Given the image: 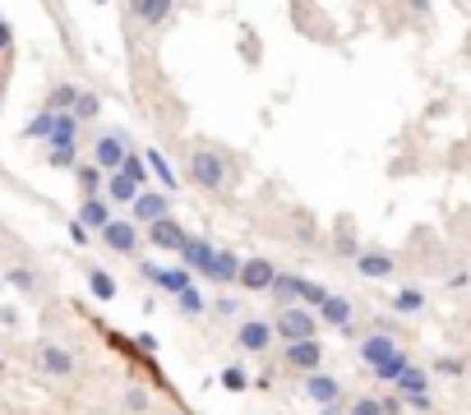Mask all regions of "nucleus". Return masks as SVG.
I'll use <instances>...</instances> for the list:
<instances>
[{
	"label": "nucleus",
	"mask_w": 471,
	"mask_h": 415,
	"mask_svg": "<svg viewBox=\"0 0 471 415\" xmlns=\"http://www.w3.org/2000/svg\"><path fill=\"white\" fill-rule=\"evenodd\" d=\"M319 309H309V305H282V314L272 318V327H278V342H314L319 337Z\"/></svg>",
	"instance_id": "nucleus-1"
},
{
	"label": "nucleus",
	"mask_w": 471,
	"mask_h": 415,
	"mask_svg": "<svg viewBox=\"0 0 471 415\" xmlns=\"http://www.w3.org/2000/svg\"><path fill=\"white\" fill-rule=\"evenodd\" d=\"M189 180L199 185V189H208V194H222V185H226V157L217 148H194Z\"/></svg>",
	"instance_id": "nucleus-2"
},
{
	"label": "nucleus",
	"mask_w": 471,
	"mask_h": 415,
	"mask_svg": "<svg viewBox=\"0 0 471 415\" xmlns=\"http://www.w3.org/2000/svg\"><path fill=\"white\" fill-rule=\"evenodd\" d=\"M272 296H278L282 305H314V309H319V305L328 300V290H324L319 281H309V277L282 272V277H278V286H272Z\"/></svg>",
	"instance_id": "nucleus-3"
},
{
	"label": "nucleus",
	"mask_w": 471,
	"mask_h": 415,
	"mask_svg": "<svg viewBox=\"0 0 471 415\" xmlns=\"http://www.w3.org/2000/svg\"><path fill=\"white\" fill-rule=\"evenodd\" d=\"M139 277H143V281H152L157 290H167V296H180V290H189V286H194V272H189L185 263L167 268V263L143 259V263H139Z\"/></svg>",
	"instance_id": "nucleus-4"
},
{
	"label": "nucleus",
	"mask_w": 471,
	"mask_h": 415,
	"mask_svg": "<svg viewBox=\"0 0 471 415\" xmlns=\"http://www.w3.org/2000/svg\"><path fill=\"white\" fill-rule=\"evenodd\" d=\"M32 364H37V374H47V379H69V374H74V355L60 342H51V337H37Z\"/></svg>",
	"instance_id": "nucleus-5"
},
{
	"label": "nucleus",
	"mask_w": 471,
	"mask_h": 415,
	"mask_svg": "<svg viewBox=\"0 0 471 415\" xmlns=\"http://www.w3.org/2000/svg\"><path fill=\"white\" fill-rule=\"evenodd\" d=\"M125 157H130V143H125V134H115V130H102L97 139H93V161L102 166L106 176H115L125 166Z\"/></svg>",
	"instance_id": "nucleus-6"
},
{
	"label": "nucleus",
	"mask_w": 471,
	"mask_h": 415,
	"mask_svg": "<svg viewBox=\"0 0 471 415\" xmlns=\"http://www.w3.org/2000/svg\"><path fill=\"white\" fill-rule=\"evenodd\" d=\"M272 342H278V327L268 318H241V327H236V346L245 355H263Z\"/></svg>",
	"instance_id": "nucleus-7"
},
{
	"label": "nucleus",
	"mask_w": 471,
	"mask_h": 415,
	"mask_svg": "<svg viewBox=\"0 0 471 415\" xmlns=\"http://www.w3.org/2000/svg\"><path fill=\"white\" fill-rule=\"evenodd\" d=\"M356 351H361V360L370 364V374L383 369V364H392V360L402 355V346H398V337H392V332H365Z\"/></svg>",
	"instance_id": "nucleus-8"
},
{
	"label": "nucleus",
	"mask_w": 471,
	"mask_h": 415,
	"mask_svg": "<svg viewBox=\"0 0 471 415\" xmlns=\"http://www.w3.org/2000/svg\"><path fill=\"white\" fill-rule=\"evenodd\" d=\"M130 217H134V222H139V226L148 231L152 222H162V217H171V194H167V189H152V185H148V189H143V194L134 198V208H130Z\"/></svg>",
	"instance_id": "nucleus-9"
},
{
	"label": "nucleus",
	"mask_w": 471,
	"mask_h": 415,
	"mask_svg": "<svg viewBox=\"0 0 471 415\" xmlns=\"http://www.w3.org/2000/svg\"><path fill=\"white\" fill-rule=\"evenodd\" d=\"M278 277H282V268L272 263V259H245V268H241V281H236V286L254 290V296H272V286H278Z\"/></svg>",
	"instance_id": "nucleus-10"
},
{
	"label": "nucleus",
	"mask_w": 471,
	"mask_h": 415,
	"mask_svg": "<svg viewBox=\"0 0 471 415\" xmlns=\"http://www.w3.org/2000/svg\"><path fill=\"white\" fill-rule=\"evenodd\" d=\"M106 249H111V254H134V249H139V240H143V226L134 222V217H115L102 235H97Z\"/></svg>",
	"instance_id": "nucleus-11"
},
{
	"label": "nucleus",
	"mask_w": 471,
	"mask_h": 415,
	"mask_svg": "<svg viewBox=\"0 0 471 415\" xmlns=\"http://www.w3.org/2000/svg\"><path fill=\"white\" fill-rule=\"evenodd\" d=\"M213 259H217V244H213V240H204V235H189V240H185V249H180V263H185L189 272H199V277H208Z\"/></svg>",
	"instance_id": "nucleus-12"
},
{
	"label": "nucleus",
	"mask_w": 471,
	"mask_h": 415,
	"mask_svg": "<svg viewBox=\"0 0 471 415\" xmlns=\"http://www.w3.org/2000/svg\"><path fill=\"white\" fill-rule=\"evenodd\" d=\"M300 392L314 401V406H333L337 397H342V379H333V374H305V383H300Z\"/></svg>",
	"instance_id": "nucleus-13"
},
{
	"label": "nucleus",
	"mask_w": 471,
	"mask_h": 415,
	"mask_svg": "<svg viewBox=\"0 0 471 415\" xmlns=\"http://www.w3.org/2000/svg\"><path fill=\"white\" fill-rule=\"evenodd\" d=\"M74 217L84 222L88 231H97V235L115 222V217H111V198H106V194H88L84 203H78V213H74Z\"/></svg>",
	"instance_id": "nucleus-14"
},
{
	"label": "nucleus",
	"mask_w": 471,
	"mask_h": 415,
	"mask_svg": "<svg viewBox=\"0 0 471 415\" xmlns=\"http://www.w3.org/2000/svg\"><path fill=\"white\" fill-rule=\"evenodd\" d=\"M356 272H361L365 281H383V277H392V272H398V263H392V254H388V249H361Z\"/></svg>",
	"instance_id": "nucleus-15"
},
{
	"label": "nucleus",
	"mask_w": 471,
	"mask_h": 415,
	"mask_svg": "<svg viewBox=\"0 0 471 415\" xmlns=\"http://www.w3.org/2000/svg\"><path fill=\"white\" fill-rule=\"evenodd\" d=\"M287 364L300 369V374H319V364H324V342H319V337H314V342H291V346H287Z\"/></svg>",
	"instance_id": "nucleus-16"
},
{
	"label": "nucleus",
	"mask_w": 471,
	"mask_h": 415,
	"mask_svg": "<svg viewBox=\"0 0 471 415\" xmlns=\"http://www.w3.org/2000/svg\"><path fill=\"white\" fill-rule=\"evenodd\" d=\"M143 235H148V244H157V249H176V254H180V249H185V240H189V235H185V226H180L176 217L152 222Z\"/></svg>",
	"instance_id": "nucleus-17"
},
{
	"label": "nucleus",
	"mask_w": 471,
	"mask_h": 415,
	"mask_svg": "<svg viewBox=\"0 0 471 415\" xmlns=\"http://www.w3.org/2000/svg\"><path fill=\"white\" fill-rule=\"evenodd\" d=\"M176 10V0H130V14L143 23V28H162Z\"/></svg>",
	"instance_id": "nucleus-18"
},
{
	"label": "nucleus",
	"mask_w": 471,
	"mask_h": 415,
	"mask_svg": "<svg viewBox=\"0 0 471 415\" xmlns=\"http://www.w3.org/2000/svg\"><path fill=\"white\" fill-rule=\"evenodd\" d=\"M241 268H245V259L236 254V249H217V259H213V268H208V281L231 286V281H241Z\"/></svg>",
	"instance_id": "nucleus-19"
},
{
	"label": "nucleus",
	"mask_w": 471,
	"mask_h": 415,
	"mask_svg": "<svg viewBox=\"0 0 471 415\" xmlns=\"http://www.w3.org/2000/svg\"><path fill=\"white\" fill-rule=\"evenodd\" d=\"M319 318H324L328 327L346 332V327H351V318H356V305H351L346 296H328V300L319 305Z\"/></svg>",
	"instance_id": "nucleus-20"
},
{
	"label": "nucleus",
	"mask_w": 471,
	"mask_h": 415,
	"mask_svg": "<svg viewBox=\"0 0 471 415\" xmlns=\"http://www.w3.org/2000/svg\"><path fill=\"white\" fill-rule=\"evenodd\" d=\"M88 296H93V300H102V305H111L115 296H121V281H115L106 268L88 263Z\"/></svg>",
	"instance_id": "nucleus-21"
},
{
	"label": "nucleus",
	"mask_w": 471,
	"mask_h": 415,
	"mask_svg": "<svg viewBox=\"0 0 471 415\" xmlns=\"http://www.w3.org/2000/svg\"><path fill=\"white\" fill-rule=\"evenodd\" d=\"M74 180H78V189H84V198H88V194H106V171H102L93 157H88V161H78Z\"/></svg>",
	"instance_id": "nucleus-22"
},
{
	"label": "nucleus",
	"mask_w": 471,
	"mask_h": 415,
	"mask_svg": "<svg viewBox=\"0 0 471 415\" xmlns=\"http://www.w3.org/2000/svg\"><path fill=\"white\" fill-rule=\"evenodd\" d=\"M143 189L125 176V171H115V176H106V198L111 203H125V208H134V198H139Z\"/></svg>",
	"instance_id": "nucleus-23"
},
{
	"label": "nucleus",
	"mask_w": 471,
	"mask_h": 415,
	"mask_svg": "<svg viewBox=\"0 0 471 415\" xmlns=\"http://www.w3.org/2000/svg\"><path fill=\"white\" fill-rule=\"evenodd\" d=\"M56 134V111L51 106H42V111H37L28 124H23V139H37V143H47Z\"/></svg>",
	"instance_id": "nucleus-24"
},
{
	"label": "nucleus",
	"mask_w": 471,
	"mask_h": 415,
	"mask_svg": "<svg viewBox=\"0 0 471 415\" xmlns=\"http://www.w3.org/2000/svg\"><path fill=\"white\" fill-rule=\"evenodd\" d=\"M78 97H84V88H78V83H56V88L47 93V106H51V111H74Z\"/></svg>",
	"instance_id": "nucleus-25"
},
{
	"label": "nucleus",
	"mask_w": 471,
	"mask_h": 415,
	"mask_svg": "<svg viewBox=\"0 0 471 415\" xmlns=\"http://www.w3.org/2000/svg\"><path fill=\"white\" fill-rule=\"evenodd\" d=\"M143 152H148V166H152V176H157V180H162V189L171 194V189H176V171H171V161H167V152H162V148H143Z\"/></svg>",
	"instance_id": "nucleus-26"
},
{
	"label": "nucleus",
	"mask_w": 471,
	"mask_h": 415,
	"mask_svg": "<svg viewBox=\"0 0 471 415\" xmlns=\"http://www.w3.org/2000/svg\"><path fill=\"white\" fill-rule=\"evenodd\" d=\"M398 392L407 397V392H429V369H420L416 360L402 369V379H398Z\"/></svg>",
	"instance_id": "nucleus-27"
},
{
	"label": "nucleus",
	"mask_w": 471,
	"mask_h": 415,
	"mask_svg": "<svg viewBox=\"0 0 471 415\" xmlns=\"http://www.w3.org/2000/svg\"><path fill=\"white\" fill-rule=\"evenodd\" d=\"M121 171L139 185V189H148V176H152V166H148V152H134L130 148V157H125V166H121Z\"/></svg>",
	"instance_id": "nucleus-28"
},
{
	"label": "nucleus",
	"mask_w": 471,
	"mask_h": 415,
	"mask_svg": "<svg viewBox=\"0 0 471 415\" xmlns=\"http://www.w3.org/2000/svg\"><path fill=\"white\" fill-rule=\"evenodd\" d=\"M392 309H398V314H420L425 309V290L420 286H402L398 296H392Z\"/></svg>",
	"instance_id": "nucleus-29"
},
{
	"label": "nucleus",
	"mask_w": 471,
	"mask_h": 415,
	"mask_svg": "<svg viewBox=\"0 0 471 415\" xmlns=\"http://www.w3.org/2000/svg\"><path fill=\"white\" fill-rule=\"evenodd\" d=\"M176 305H180V314H185V318H199L204 309H213V305H208V300L199 296V286H189V290H180V296H176Z\"/></svg>",
	"instance_id": "nucleus-30"
},
{
	"label": "nucleus",
	"mask_w": 471,
	"mask_h": 415,
	"mask_svg": "<svg viewBox=\"0 0 471 415\" xmlns=\"http://www.w3.org/2000/svg\"><path fill=\"white\" fill-rule=\"evenodd\" d=\"M78 161H84L78 148H51L47 152V166H56V171H78Z\"/></svg>",
	"instance_id": "nucleus-31"
},
{
	"label": "nucleus",
	"mask_w": 471,
	"mask_h": 415,
	"mask_svg": "<svg viewBox=\"0 0 471 415\" xmlns=\"http://www.w3.org/2000/svg\"><path fill=\"white\" fill-rule=\"evenodd\" d=\"M222 388H226V392H250V374H245L241 364H226V369H222Z\"/></svg>",
	"instance_id": "nucleus-32"
},
{
	"label": "nucleus",
	"mask_w": 471,
	"mask_h": 415,
	"mask_svg": "<svg viewBox=\"0 0 471 415\" xmlns=\"http://www.w3.org/2000/svg\"><path fill=\"white\" fill-rule=\"evenodd\" d=\"M333 249H337V254H342V259H351V263H356V259H361V240H356V235H351V231H337V240H333Z\"/></svg>",
	"instance_id": "nucleus-33"
},
{
	"label": "nucleus",
	"mask_w": 471,
	"mask_h": 415,
	"mask_svg": "<svg viewBox=\"0 0 471 415\" xmlns=\"http://www.w3.org/2000/svg\"><path fill=\"white\" fill-rule=\"evenodd\" d=\"M74 115L78 120H97L102 115V97L97 93H84V97H78V106H74Z\"/></svg>",
	"instance_id": "nucleus-34"
},
{
	"label": "nucleus",
	"mask_w": 471,
	"mask_h": 415,
	"mask_svg": "<svg viewBox=\"0 0 471 415\" xmlns=\"http://www.w3.org/2000/svg\"><path fill=\"white\" fill-rule=\"evenodd\" d=\"M5 281H10L14 290H23V296H32V290H37V277H32V272H23V268H10V272H5Z\"/></svg>",
	"instance_id": "nucleus-35"
},
{
	"label": "nucleus",
	"mask_w": 471,
	"mask_h": 415,
	"mask_svg": "<svg viewBox=\"0 0 471 415\" xmlns=\"http://www.w3.org/2000/svg\"><path fill=\"white\" fill-rule=\"evenodd\" d=\"M351 415H388V410H383V397H361L351 401Z\"/></svg>",
	"instance_id": "nucleus-36"
},
{
	"label": "nucleus",
	"mask_w": 471,
	"mask_h": 415,
	"mask_svg": "<svg viewBox=\"0 0 471 415\" xmlns=\"http://www.w3.org/2000/svg\"><path fill=\"white\" fill-rule=\"evenodd\" d=\"M435 374H444V379H457V374H462V360H453V355H439V360H435Z\"/></svg>",
	"instance_id": "nucleus-37"
},
{
	"label": "nucleus",
	"mask_w": 471,
	"mask_h": 415,
	"mask_svg": "<svg viewBox=\"0 0 471 415\" xmlns=\"http://www.w3.org/2000/svg\"><path fill=\"white\" fill-rule=\"evenodd\" d=\"M213 314H217V318H236V314H241V305H236L231 296H217V300H213Z\"/></svg>",
	"instance_id": "nucleus-38"
},
{
	"label": "nucleus",
	"mask_w": 471,
	"mask_h": 415,
	"mask_svg": "<svg viewBox=\"0 0 471 415\" xmlns=\"http://www.w3.org/2000/svg\"><path fill=\"white\" fill-rule=\"evenodd\" d=\"M125 406H130V410H148V392H143V388H130Z\"/></svg>",
	"instance_id": "nucleus-39"
},
{
	"label": "nucleus",
	"mask_w": 471,
	"mask_h": 415,
	"mask_svg": "<svg viewBox=\"0 0 471 415\" xmlns=\"http://www.w3.org/2000/svg\"><path fill=\"white\" fill-rule=\"evenodd\" d=\"M69 240H74V244H88V226H84V222H78V217L69 222Z\"/></svg>",
	"instance_id": "nucleus-40"
},
{
	"label": "nucleus",
	"mask_w": 471,
	"mask_h": 415,
	"mask_svg": "<svg viewBox=\"0 0 471 415\" xmlns=\"http://www.w3.org/2000/svg\"><path fill=\"white\" fill-rule=\"evenodd\" d=\"M407 10H411L416 19H425L429 10H435V0H407Z\"/></svg>",
	"instance_id": "nucleus-41"
},
{
	"label": "nucleus",
	"mask_w": 471,
	"mask_h": 415,
	"mask_svg": "<svg viewBox=\"0 0 471 415\" xmlns=\"http://www.w3.org/2000/svg\"><path fill=\"white\" fill-rule=\"evenodd\" d=\"M383 410H388V415H402L407 401H402V397H383Z\"/></svg>",
	"instance_id": "nucleus-42"
},
{
	"label": "nucleus",
	"mask_w": 471,
	"mask_h": 415,
	"mask_svg": "<svg viewBox=\"0 0 471 415\" xmlns=\"http://www.w3.org/2000/svg\"><path fill=\"white\" fill-rule=\"evenodd\" d=\"M319 415H351V406H342V401H333V406H319Z\"/></svg>",
	"instance_id": "nucleus-43"
}]
</instances>
